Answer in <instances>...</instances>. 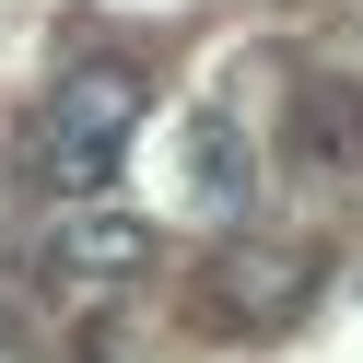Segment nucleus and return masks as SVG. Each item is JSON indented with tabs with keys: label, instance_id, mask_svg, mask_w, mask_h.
Returning <instances> with one entry per match:
<instances>
[{
	"label": "nucleus",
	"instance_id": "nucleus-1",
	"mask_svg": "<svg viewBox=\"0 0 363 363\" xmlns=\"http://www.w3.org/2000/svg\"><path fill=\"white\" fill-rule=\"evenodd\" d=\"M141 71H71L48 94V188H71V199H94L106 176H118V152H129V129H141Z\"/></svg>",
	"mask_w": 363,
	"mask_h": 363
},
{
	"label": "nucleus",
	"instance_id": "nucleus-2",
	"mask_svg": "<svg viewBox=\"0 0 363 363\" xmlns=\"http://www.w3.org/2000/svg\"><path fill=\"white\" fill-rule=\"evenodd\" d=\"M305 293H316V269L293 258V246H258V235L211 246V269H199V316H211V328H258V340L293 328Z\"/></svg>",
	"mask_w": 363,
	"mask_h": 363
},
{
	"label": "nucleus",
	"instance_id": "nucleus-3",
	"mask_svg": "<svg viewBox=\"0 0 363 363\" xmlns=\"http://www.w3.org/2000/svg\"><path fill=\"white\" fill-rule=\"evenodd\" d=\"M152 258H164V235L141 211H59L48 235V269H71V281H141Z\"/></svg>",
	"mask_w": 363,
	"mask_h": 363
},
{
	"label": "nucleus",
	"instance_id": "nucleus-4",
	"mask_svg": "<svg viewBox=\"0 0 363 363\" xmlns=\"http://www.w3.org/2000/svg\"><path fill=\"white\" fill-rule=\"evenodd\" d=\"M258 164L235 152V118H199V211H246Z\"/></svg>",
	"mask_w": 363,
	"mask_h": 363
},
{
	"label": "nucleus",
	"instance_id": "nucleus-5",
	"mask_svg": "<svg viewBox=\"0 0 363 363\" xmlns=\"http://www.w3.org/2000/svg\"><path fill=\"white\" fill-rule=\"evenodd\" d=\"M305 152H363V94L305 82Z\"/></svg>",
	"mask_w": 363,
	"mask_h": 363
}]
</instances>
